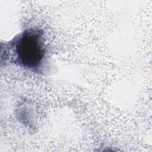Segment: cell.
I'll return each instance as SVG.
<instances>
[{
	"mask_svg": "<svg viewBox=\"0 0 152 152\" xmlns=\"http://www.w3.org/2000/svg\"><path fill=\"white\" fill-rule=\"evenodd\" d=\"M1 64H12L28 71L39 72L46 62L47 46L42 29L29 28L1 44Z\"/></svg>",
	"mask_w": 152,
	"mask_h": 152,
	"instance_id": "cell-1",
	"label": "cell"
}]
</instances>
